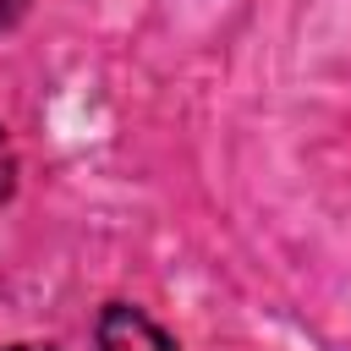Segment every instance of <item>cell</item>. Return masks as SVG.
Returning <instances> with one entry per match:
<instances>
[{
  "instance_id": "obj_1",
  "label": "cell",
  "mask_w": 351,
  "mask_h": 351,
  "mask_svg": "<svg viewBox=\"0 0 351 351\" xmlns=\"http://www.w3.org/2000/svg\"><path fill=\"white\" fill-rule=\"evenodd\" d=\"M93 346L99 351H181L143 307L132 302H110L99 318H93Z\"/></svg>"
},
{
  "instance_id": "obj_2",
  "label": "cell",
  "mask_w": 351,
  "mask_h": 351,
  "mask_svg": "<svg viewBox=\"0 0 351 351\" xmlns=\"http://www.w3.org/2000/svg\"><path fill=\"white\" fill-rule=\"evenodd\" d=\"M16 192V148H11V132H5V121H0V203Z\"/></svg>"
},
{
  "instance_id": "obj_3",
  "label": "cell",
  "mask_w": 351,
  "mask_h": 351,
  "mask_svg": "<svg viewBox=\"0 0 351 351\" xmlns=\"http://www.w3.org/2000/svg\"><path fill=\"white\" fill-rule=\"evenodd\" d=\"M27 5H33V0H0V33H11V27L27 16Z\"/></svg>"
},
{
  "instance_id": "obj_4",
  "label": "cell",
  "mask_w": 351,
  "mask_h": 351,
  "mask_svg": "<svg viewBox=\"0 0 351 351\" xmlns=\"http://www.w3.org/2000/svg\"><path fill=\"white\" fill-rule=\"evenodd\" d=\"M0 351H55L49 340H16V346H0Z\"/></svg>"
}]
</instances>
